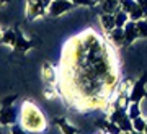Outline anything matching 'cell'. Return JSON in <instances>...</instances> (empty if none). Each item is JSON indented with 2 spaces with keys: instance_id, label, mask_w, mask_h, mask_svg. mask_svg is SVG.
<instances>
[{
  "instance_id": "obj_22",
  "label": "cell",
  "mask_w": 147,
  "mask_h": 134,
  "mask_svg": "<svg viewBox=\"0 0 147 134\" xmlns=\"http://www.w3.org/2000/svg\"><path fill=\"white\" fill-rule=\"evenodd\" d=\"M144 134H147V124H146V129H144Z\"/></svg>"
},
{
  "instance_id": "obj_2",
  "label": "cell",
  "mask_w": 147,
  "mask_h": 134,
  "mask_svg": "<svg viewBox=\"0 0 147 134\" xmlns=\"http://www.w3.org/2000/svg\"><path fill=\"white\" fill-rule=\"evenodd\" d=\"M74 8H75V3L70 0H51V3L47 7V13L53 16H61Z\"/></svg>"
},
{
  "instance_id": "obj_14",
  "label": "cell",
  "mask_w": 147,
  "mask_h": 134,
  "mask_svg": "<svg viewBox=\"0 0 147 134\" xmlns=\"http://www.w3.org/2000/svg\"><path fill=\"white\" fill-rule=\"evenodd\" d=\"M146 124H147V118H144V116H137V118L132 119V128L137 133H144Z\"/></svg>"
},
{
  "instance_id": "obj_9",
  "label": "cell",
  "mask_w": 147,
  "mask_h": 134,
  "mask_svg": "<svg viewBox=\"0 0 147 134\" xmlns=\"http://www.w3.org/2000/svg\"><path fill=\"white\" fill-rule=\"evenodd\" d=\"M56 124L61 128L62 134H77V133H79V129L74 128V126L69 123L65 118H56Z\"/></svg>"
},
{
  "instance_id": "obj_10",
  "label": "cell",
  "mask_w": 147,
  "mask_h": 134,
  "mask_svg": "<svg viewBox=\"0 0 147 134\" xmlns=\"http://www.w3.org/2000/svg\"><path fill=\"white\" fill-rule=\"evenodd\" d=\"M0 43H2V44H5V46L15 47V44H16V30H7V31H3V36H2Z\"/></svg>"
},
{
  "instance_id": "obj_4",
  "label": "cell",
  "mask_w": 147,
  "mask_h": 134,
  "mask_svg": "<svg viewBox=\"0 0 147 134\" xmlns=\"http://www.w3.org/2000/svg\"><path fill=\"white\" fill-rule=\"evenodd\" d=\"M18 123V116L13 106H2L0 110V124L2 126H13Z\"/></svg>"
},
{
  "instance_id": "obj_18",
  "label": "cell",
  "mask_w": 147,
  "mask_h": 134,
  "mask_svg": "<svg viewBox=\"0 0 147 134\" xmlns=\"http://www.w3.org/2000/svg\"><path fill=\"white\" fill-rule=\"evenodd\" d=\"M15 100H16V95H11V97L3 98V102H2V106H11V102H15Z\"/></svg>"
},
{
  "instance_id": "obj_19",
  "label": "cell",
  "mask_w": 147,
  "mask_h": 134,
  "mask_svg": "<svg viewBox=\"0 0 147 134\" xmlns=\"http://www.w3.org/2000/svg\"><path fill=\"white\" fill-rule=\"evenodd\" d=\"M137 3H139V7H141V10L144 12V15H147V0H139Z\"/></svg>"
},
{
  "instance_id": "obj_3",
  "label": "cell",
  "mask_w": 147,
  "mask_h": 134,
  "mask_svg": "<svg viewBox=\"0 0 147 134\" xmlns=\"http://www.w3.org/2000/svg\"><path fill=\"white\" fill-rule=\"evenodd\" d=\"M146 82H147V75L144 74L141 77V80H137L134 85H132L131 92H129V98H131V102L134 103H141L144 97H146Z\"/></svg>"
},
{
  "instance_id": "obj_8",
  "label": "cell",
  "mask_w": 147,
  "mask_h": 134,
  "mask_svg": "<svg viewBox=\"0 0 147 134\" xmlns=\"http://www.w3.org/2000/svg\"><path fill=\"white\" fill-rule=\"evenodd\" d=\"M33 46H34V43L30 41L28 38H25L20 31L16 30V44L13 49H16V51H20V52H28Z\"/></svg>"
},
{
  "instance_id": "obj_1",
  "label": "cell",
  "mask_w": 147,
  "mask_h": 134,
  "mask_svg": "<svg viewBox=\"0 0 147 134\" xmlns=\"http://www.w3.org/2000/svg\"><path fill=\"white\" fill-rule=\"evenodd\" d=\"M18 124L25 129L26 133L33 134H41L46 131L47 128V119L44 118V114L36 105L26 100L21 103L20 108V116H18Z\"/></svg>"
},
{
  "instance_id": "obj_12",
  "label": "cell",
  "mask_w": 147,
  "mask_h": 134,
  "mask_svg": "<svg viewBox=\"0 0 147 134\" xmlns=\"http://www.w3.org/2000/svg\"><path fill=\"white\" fill-rule=\"evenodd\" d=\"M103 13H115L118 12L119 7V0H103Z\"/></svg>"
},
{
  "instance_id": "obj_23",
  "label": "cell",
  "mask_w": 147,
  "mask_h": 134,
  "mask_svg": "<svg viewBox=\"0 0 147 134\" xmlns=\"http://www.w3.org/2000/svg\"><path fill=\"white\" fill-rule=\"evenodd\" d=\"M0 134H3V131H2V124H0Z\"/></svg>"
},
{
  "instance_id": "obj_7",
  "label": "cell",
  "mask_w": 147,
  "mask_h": 134,
  "mask_svg": "<svg viewBox=\"0 0 147 134\" xmlns=\"http://www.w3.org/2000/svg\"><path fill=\"white\" fill-rule=\"evenodd\" d=\"M100 25H101V30L105 31L106 35H110L111 31L116 28L115 13H101V16H100Z\"/></svg>"
},
{
  "instance_id": "obj_16",
  "label": "cell",
  "mask_w": 147,
  "mask_h": 134,
  "mask_svg": "<svg viewBox=\"0 0 147 134\" xmlns=\"http://www.w3.org/2000/svg\"><path fill=\"white\" fill-rule=\"evenodd\" d=\"M10 134H26V131L21 128L20 124L16 123V124H13L11 126V129H10Z\"/></svg>"
},
{
  "instance_id": "obj_21",
  "label": "cell",
  "mask_w": 147,
  "mask_h": 134,
  "mask_svg": "<svg viewBox=\"0 0 147 134\" xmlns=\"http://www.w3.org/2000/svg\"><path fill=\"white\" fill-rule=\"evenodd\" d=\"M2 36H3V31L0 30V39H2Z\"/></svg>"
},
{
  "instance_id": "obj_6",
  "label": "cell",
  "mask_w": 147,
  "mask_h": 134,
  "mask_svg": "<svg viewBox=\"0 0 147 134\" xmlns=\"http://www.w3.org/2000/svg\"><path fill=\"white\" fill-rule=\"evenodd\" d=\"M136 38H139V31H137L136 21L129 20L124 25V44H131Z\"/></svg>"
},
{
  "instance_id": "obj_24",
  "label": "cell",
  "mask_w": 147,
  "mask_h": 134,
  "mask_svg": "<svg viewBox=\"0 0 147 134\" xmlns=\"http://www.w3.org/2000/svg\"><path fill=\"white\" fill-rule=\"evenodd\" d=\"M95 2H96V3H98V2H103V0H95Z\"/></svg>"
},
{
  "instance_id": "obj_20",
  "label": "cell",
  "mask_w": 147,
  "mask_h": 134,
  "mask_svg": "<svg viewBox=\"0 0 147 134\" xmlns=\"http://www.w3.org/2000/svg\"><path fill=\"white\" fill-rule=\"evenodd\" d=\"M8 2H10V0H0V7H5Z\"/></svg>"
},
{
  "instance_id": "obj_17",
  "label": "cell",
  "mask_w": 147,
  "mask_h": 134,
  "mask_svg": "<svg viewBox=\"0 0 147 134\" xmlns=\"http://www.w3.org/2000/svg\"><path fill=\"white\" fill-rule=\"evenodd\" d=\"M75 5H84V7H92V5H95L96 2L95 0H72Z\"/></svg>"
},
{
  "instance_id": "obj_26",
  "label": "cell",
  "mask_w": 147,
  "mask_h": 134,
  "mask_svg": "<svg viewBox=\"0 0 147 134\" xmlns=\"http://www.w3.org/2000/svg\"><path fill=\"white\" fill-rule=\"evenodd\" d=\"M136 2H139V0H136Z\"/></svg>"
},
{
  "instance_id": "obj_13",
  "label": "cell",
  "mask_w": 147,
  "mask_h": 134,
  "mask_svg": "<svg viewBox=\"0 0 147 134\" xmlns=\"http://www.w3.org/2000/svg\"><path fill=\"white\" fill-rule=\"evenodd\" d=\"M127 116L131 119L137 118V116H142V111H141V103H134V102H131V105H129V108H127Z\"/></svg>"
},
{
  "instance_id": "obj_11",
  "label": "cell",
  "mask_w": 147,
  "mask_h": 134,
  "mask_svg": "<svg viewBox=\"0 0 147 134\" xmlns=\"http://www.w3.org/2000/svg\"><path fill=\"white\" fill-rule=\"evenodd\" d=\"M115 20H116V26L118 28H124V25L129 21V15L124 10H118L115 13Z\"/></svg>"
},
{
  "instance_id": "obj_25",
  "label": "cell",
  "mask_w": 147,
  "mask_h": 134,
  "mask_svg": "<svg viewBox=\"0 0 147 134\" xmlns=\"http://www.w3.org/2000/svg\"><path fill=\"white\" fill-rule=\"evenodd\" d=\"M101 134H108V133H101Z\"/></svg>"
},
{
  "instance_id": "obj_5",
  "label": "cell",
  "mask_w": 147,
  "mask_h": 134,
  "mask_svg": "<svg viewBox=\"0 0 147 134\" xmlns=\"http://www.w3.org/2000/svg\"><path fill=\"white\" fill-rule=\"evenodd\" d=\"M41 77L44 80V83L49 85H57V69L53 67L49 62H44L41 67Z\"/></svg>"
},
{
  "instance_id": "obj_15",
  "label": "cell",
  "mask_w": 147,
  "mask_h": 134,
  "mask_svg": "<svg viewBox=\"0 0 147 134\" xmlns=\"http://www.w3.org/2000/svg\"><path fill=\"white\" fill-rule=\"evenodd\" d=\"M136 26H137V31H139V36L147 38V21L141 18V20L136 21Z\"/></svg>"
}]
</instances>
